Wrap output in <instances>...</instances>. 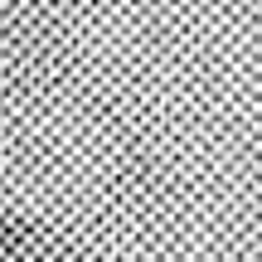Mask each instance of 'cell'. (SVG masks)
I'll return each mask as SVG.
<instances>
[{
	"instance_id": "obj_1",
	"label": "cell",
	"mask_w": 262,
	"mask_h": 262,
	"mask_svg": "<svg viewBox=\"0 0 262 262\" xmlns=\"http://www.w3.org/2000/svg\"><path fill=\"white\" fill-rule=\"evenodd\" d=\"M15 253H19V228L0 219V257H15Z\"/></svg>"
}]
</instances>
